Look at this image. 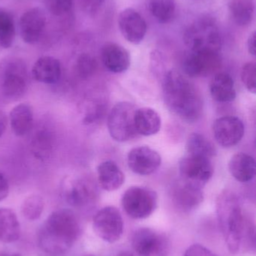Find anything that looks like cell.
I'll return each mask as SVG.
<instances>
[{"label": "cell", "mask_w": 256, "mask_h": 256, "mask_svg": "<svg viewBox=\"0 0 256 256\" xmlns=\"http://www.w3.org/2000/svg\"><path fill=\"white\" fill-rule=\"evenodd\" d=\"M47 18L40 8H33L23 14L19 21V32L23 40L29 44H35L40 40L45 26Z\"/></svg>", "instance_id": "cell-12"}, {"label": "cell", "mask_w": 256, "mask_h": 256, "mask_svg": "<svg viewBox=\"0 0 256 256\" xmlns=\"http://www.w3.org/2000/svg\"><path fill=\"white\" fill-rule=\"evenodd\" d=\"M219 227L228 250L231 254L240 251L243 239L246 220L238 198L232 194H222L217 202Z\"/></svg>", "instance_id": "cell-3"}, {"label": "cell", "mask_w": 256, "mask_h": 256, "mask_svg": "<svg viewBox=\"0 0 256 256\" xmlns=\"http://www.w3.org/2000/svg\"><path fill=\"white\" fill-rule=\"evenodd\" d=\"M122 206L130 218L145 219L156 208L157 194L144 186H131L122 197Z\"/></svg>", "instance_id": "cell-6"}, {"label": "cell", "mask_w": 256, "mask_h": 256, "mask_svg": "<svg viewBox=\"0 0 256 256\" xmlns=\"http://www.w3.org/2000/svg\"><path fill=\"white\" fill-rule=\"evenodd\" d=\"M213 136L219 146L233 147L240 142L244 135V126L240 118L235 116H224L217 118L213 127Z\"/></svg>", "instance_id": "cell-13"}, {"label": "cell", "mask_w": 256, "mask_h": 256, "mask_svg": "<svg viewBox=\"0 0 256 256\" xmlns=\"http://www.w3.org/2000/svg\"><path fill=\"white\" fill-rule=\"evenodd\" d=\"M93 226L96 236L107 243H115L123 233V218L120 210L114 206L99 210L93 218Z\"/></svg>", "instance_id": "cell-8"}, {"label": "cell", "mask_w": 256, "mask_h": 256, "mask_svg": "<svg viewBox=\"0 0 256 256\" xmlns=\"http://www.w3.org/2000/svg\"><path fill=\"white\" fill-rule=\"evenodd\" d=\"M147 8L152 16L161 24L169 22L175 16L174 0H148Z\"/></svg>", "instance_id": "cell-28"}, {"label": "cell", "mask_w": 256, "mask_h": 256, "mask_svg": "<svg viewBox=\"0 0 256 256\" xmlns=\"http://www.w3.org/2000/svg\"><path fill=\"white\" fill-rule=\"evenodd\" d=\"M81 234V226L75 214L69 209L53 212L39 234V244L47 254H64L76 243Z\"/></svg>", "instance_id": "cell-1"}, {"label": "cell", "mask_w": 256, "mask_h": 256, "mask_svg": "<svg viewBox=\"0 0 256 256\" xmlns=\"http://www.w3.org/2000/svg\"><path fill=\"white\" fill-rule=\"evenodd\" d=\"M0 256H22L21 254H0Z\"/></svg>", "instance_id": "cell-39"}, {"label": "cell", "mask_w": 256, "mask_h": 256, "mask_svg": "<svg viewBox=\"0 0 256 256\" xmlns=\"http://www.w3.org/2000/svg\"><path fill=\"white\" fill-rule=\"evenodd\" d=\"M105 67L113 73H123L130 66V55L127 50L115 43L104 45L101 52Z\"/></svg>", "instance_id": "cell-17"}, {"label": "cell", "mask_w": 256, "mask_h": 256, "mask_svg": "<svg viewBox=\"0 0 256 256\" xmlns=\"http://www.w3.org/2000/svg\"><path fill=\"white\" fill-rule=\"evenodd\" d=\"M185 44L192 52H219L222 36L217 24L210 18L196 20L183 34Z\"/></svg>", "instance_id": "cell-4"}, {"label": "cell", "mask_w": 256, "mask_h": 256, "mask_svg": "<svg viewBox=\"0 0 256 256\" xmlns=\"http://www.w3.org/2000/svg\"><path fill=\"white\" fill-rule=\"evenodd\" d=\"M48 12L54 16L60 18L67 15L73 7V0H46Z\"/></svg>", "instance_id": "cell-31"}, {"label": "cell", "mask_w": 256, "mask_h": 256, "mask_svg": "<svg viewBox=\"0 0 256 256\" xmlns=\"http://www.w3.org/2000/svg\"><path fill=\"white\" fill-rule=\"evenodd\" d=\"M120 32L129 43H141L147 33V22L142 16L133 8H126L118 16Z\"/></svg>", "instance_id": "cell-14"}, {"label": "cell", "mask_w": 256, "mask_h": 256, "mask_svg": "<svg viewBox=\"0 0 256 256\" xmlns=\"http://www.w3.org/2000/svg\"><path fill=\"white\" fill-rule=\"evenodd\" d=\"M104 2L105 0H82L84 7L91 13L97 12Z\"/></svg>", "instance_id": "cell-36"}, {"label": "cell", "mask_w": 256, "mask_h": 256, "mask_svg": "<svg viewBox=\"0 0 256 256\" xmlns=\"http://www.w3.org/2000/svg\"><path fill=\"white\" fill-rule=\"evenodd\" d=\"M8 124V118L6 114L0 110V137L6 132Z\"/></svg>", "instance_id": "cell-38"}, {"label": "cell", "mask_w": 256, "mask_h": 256, "mask_svg": "<svg viewBox=\"0 0 256 256\" xmlns=\"http://www.w3.org/2000/svg\"><path fill=\"white\" fill-rule=\"evenodd\" d=\"M93 256V255H87V256Z\"/></svg>", "instance_id": "cell-41"}, {"label": "cell", "mask_w": 256, "mask_h": 256, "mask_svg": "<svg viewBox=\"0 0 256 256\" xmlns=\"http://www.w3.org/2000/svg\"><path fill=\"white\" fill-rule=\"evenodd\" d=\"M77 70L78 74L84 78L91 75L96 68V62L93 57L88 54L80 56L77 61Z\"/></svg>", "instance_id": "cell-33"}, {"label": "cell", "mask_w": 256, "mask_h": 256, "mask_svg": "<svg viewBox=\"0 0 256 256\" xmlns=\"http://www.w3.org/2000/svg\"><path fill=\"white\" fill-rule=\"evenodd\" d=\"M228 10L231 19L237 25L245 26L253 19L255 4L253 0H231Z\"/></svg>", "instance_id": "cell-26"}, {"label": "cell", "mask_w": 256, "mask_h": 256, "mask_svg": "<svg viewBox=\"0 0 256 256\" xmlns=\"http://www.w3.org/2000/svg\"><path fill=\"white\" fill-rule=\"evenodd\" d=\"M137 108L129 102L117 104L108 115V128L110 135L117 142H127L137 135L135 114Z\"/></svg>", "instance_id": "cell-5"}, {"label": "cell", "mask_w": 256, "mask_h": 256, "mask_svg": "<svg viewBox=\"0 0 256 256\" xmlns=\"http://www.w3.org/2000/svg\"><path fill=\"white\" fill-rule=\"evenodd\" d=\"M132 246L138 256H157L163 249L162 237L148 228H139L132 238Z\"/></svg>", "instance_id": "cell-15"}, {"label": "cell", "mask_w": 256, "mask_h": 256, "mask_svg": "<svg viewBox=\"0 0 256 256\" xmlns=\"http://www.w3.org/2000/svg\"><path fill=\"white\" fill-rule=\"evenodd\" d=\"M172 201L179 210L189 212L196 208L203 202L201 188L181 182L173 188Z\"/></svg>", "instance_id": "cell-16"}, {"label": "cell", "mask_w": 256, "mask_h": 256, "mask_svg": "<svg viewBox=\"0 0 256 256\" xmlns=\"http://www.w3.org/2000/svg\"><path fill=\"white\" fill-rule=\"evenodd\" d=\"M181 180L202 188L211 178L213 167L208 158L189 155L183 158L179 164Z\"/></svg>", "instance_id": "cell-9"}, {"label": "cell", "mask_w": 256, "mask_h": 256, "mask_svg": "<svg viewBox=\"0 0 256 256\" xmlns=\"http://www.w3.org/2000/svg\"><path fill=\"white\" fill-rule=\"evenodd\" d=\"M96 186L87 180L69 183L66 190V201L74 207L82 208L94 202L97 198Z\"/></svg>", "instance_id": "cell-18"}, {"label": "cell", "mask_w": 256, "mask_h": 256, "mask_svg": "<svg viewBox=\"0 0 256 256\" xmlns=\"http://www.w3.org/2000/svg\"><path fill=\"white\" fill-rule=\"evenodd\" d=\"M27 66L18 58H8L1 64V88L5 97L19 98L27 88Z\"/></svg>", "instance_id": "cell-7"}, {"label": "cell", "mask_w": 256, "mask_h": 256, "mask_svg": "<svg viewBox=\"0 0 256 256\" xmlns=\"http://www.w3.org/2000/svg\"><path fill=\"white\" fill-rule=\"evenodd\" d=\"M210 94L215 100L221 103L235 99L236 90L233 78L225 72L216 74L210 85Z\"/></svg>", "instance_id": "cell-24"}, {"label": "cell", "mask_w": 256, "mask_h": 256, "mask_svg": "<svg viewBox=\"0 0 256 256\" xmlns=\"http://www.w3.org/2000/svg\"><path fill=\"white\" fill-rule=\"evenodd\" d=\"M241 80L248 91L255 94L256 92V66L255 62H247L241 70Z\"/></svg>", "instance_id": "cell-32"}, {"label": "cell", "mask_w": 256, "mask_h": 256, "mask_svg": "<svg viewBox=\"0 0 256 256\" xmlns=\"http://www.w3.org/2000/svg\"><path fill=\"white\" fill-rule=\"evenodd\" d=\"M9 194V184L6 176L0 172V202L7 198Z\"/></svg>", "instance_id": "cell-35"}, {"label": "cell", "mask_w": 256, "mask_h": 256, "mask_svg": "<svg viewBox=\"0 0 256 256\" xmlns=\"http://www.w3.org/2000/svg\"><path fill=\"white\" fill-rule=\"evenodd\" d=\"M15 34L13 16L6 9L0 7V45L6 49L11 48L15 42Z\"/></svg>", "instance_id": "cell-29"}, {"label": "cell", "mask_w": 256, "mask_h": 256, "mask_svg": "<svg viewBox=\"0 0 256 256\" xmlns=\"http://www.w3.org/2000/svg\"><path fill=\"white\" fill-rule=\"evenodd\" d=\"M135 127L137 134L150 136L157 134L161 129V118L158 112L149 108L137 109L135 114Z\"/></svg>", "instance_id": "cell-21"}, {"label": "cell", "mask_w": 256, "mask_h": 256, "mask_svg": "<svg viewBox=\"0 0 256 256\" xmlns=\"http://www.w3.org/2000/svg\"><path fill=\"white\" fill-rule=\"evenodd\" d=\"M128 166L135 174L150 176L154 173L162 164L160 154L151 148L139 146L134 148L128 154Z\"/></svg>", "instance_id": "cell-11"}, {"label": "cell", "mask_w": 256, "mask_h": 256, "mask_svg": "<svg viewBox=\"0 0 256 256\" xmlns=\"http://www.w3.org/2000/svg\"><path fill=\"white\" fill-rule=\"evenodd\" d=\"M228 168L236 180L243 183L249 182L255 174V159L247 154H235L230 160Z\"/></svg>", "instance_id": "cell-23"}, {"label": "cell", "mask_w": 256, "mask_h": 256, "mask_svg": "<svg viewBox=\"0 0 256 256\" xmlns=\"http://www.w3.org/2000/svg\"><path fill=\"white\" fill-rule=\"evenodd\" d=\"M45 208L43 198L39 195H32L23 202L21 213L30 221L37 220L42 216Z\"/></svg>", "instance_id": "cell-30"}, {"label": "cell", "mask_w": 256, "mask_h": 256, "mask_svg": "<svg viewBox=\"0 0 256 256\" xmlns=\"http://www.w3.org/2000/svg\"><path fill=\"white\" fill-rule=\"evenodd\" d=\"M20 236L21 225L15 212L7 208H0V243H13Z\"/></svg>", "instance_id": "cell-25"}, {"label": "cell", "mask_w": 256, "mask_h": 256, "mask_svg": "<svg viewBox=\"0 0 256 256\" xmlns=\"http://www.w3.org/2000/svg\"><path fill=\"white\" fill-rule=\"evenodd\" d=\"M221 66L219 52L189 51L183 60V68L192 78L207 76L216 73Z\"/></svg>", "instance_id": "cell-10"}, {"label": "cell", "mask_w": 256, "mask_h": 256, "mask_svg": "<svg viewBox=\"0 0 256 256\" xmlns=\"http://www.w3.org/2000/svg\"><path fill=\"white\" fill-rule=\"evenodd\" d=\"M97 173L98 182L105 190H117L124 183V174L114 161H105L99 164Z\"/></svg>", "instance_id": "cell-20"}, {"label": "cell", "mask_w": 256, "mask_h": 256, "mask_svg": "<svg viewBox=\"0 0 256 256\" xmlns=\"http://www.w3.org/2000/svg\"><path fill=\"white\" fill-rule=\"evenodd\" d=\"M183 256H217L213 252L200 244H194L189 246Z\"/></svg>", "instance_id": "cell-34"}, {"label": "cell", "mask_w": 256, "mask_h": 256, "mask_svg": "<svg viewBox=\"0 0 256 256\" xmlns=\"http://www.w3.org/2000/svg\"><path fill=\"white\" fill-rule=\"evenodd\" d=\"M115 256H134L132 254H129V252H121V254H117Z\"/></svg>", "instance_id": "cell-40"}, {"label": "cell", "mask_w": 256, "mask_h": 256, "mask_svg": "<svg viewBox=\"0 0 256 256\" xmlns=\"http://www.w3.org/2000/svg\"><path fill=\"white\" fill-rule=\"evenodd\" d=\"M186 148L189 155L192 156H202L210 160L216 154V148L213 142L204 136L197 132L189 136Z\"/></svg>", "instance_id": "cell-27"}, {"label": "cell", "mask_w": 256, "mask_h": 256, "mask_svg": "<svg viewBox=\"0 0 256 256\" xmlns=\"http://www.w3.org/2000/svg\"><path fill=\"white\" fill-rule=\"evenodd\" d=\"M11 128L15 135L24 136L27 135L33 126V110L27 104L17 105L11 110L9 115Z\"/></svg>", "instance_id": "cell-22"}, {"label": "cell", "mask_w": 256, "mask_h": 256, "mask_svg": "<svg viewBox=\"0 0 256 256\" xmlns=\"http://www.w3.org/2000/svg\"><path fill=\"white\" fill-rule=\"evenodd\" d=\"M162 90L165 103L174 114L188 122L198 121L203 111L202 98L189 80L169 70L164 76Z\"/></svg>", "instance_id": "cell-2"}, {"label": "cell", "mask_w": 256, "mask_h": 256, "mask_svg": "<svg viewBox=\"0 0 256 256\" xmlns=\"http://www.w3.org/2000/svg\"><path fill=\"white\" fill-rule=\"evenodd\" d=\"M60 61L52 56H42L35 62L32 70L33 78L38 82L56 84L61 76Z\"/></svg>", "instance_id": "cell-19"}, {"label": "cell", "mask_w": 256, "mask_h": 256, "mask_svg": "<svg viewBox=\"0 0 256 256\" xmlns=\"http://www.w3.org/2000/svg\"><path fill=\"white\" fill-rule=\"evenodd\" d=\"M248 50L249 54L252 56H255V32H253L252 34L249 36L247 42Z\"/></svg>", "instance_id": "cell-37"}]
</instances>
